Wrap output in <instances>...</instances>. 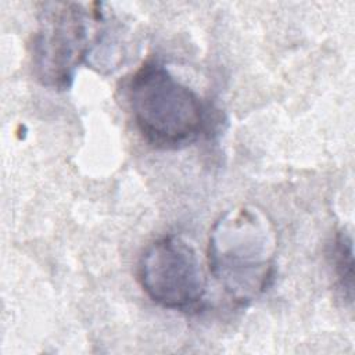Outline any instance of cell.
Segmentation results:
<instances>
[{"label":"cell","mask_w":355,"mask_h":355,"mask_svg":"<svg viewBox=\"0 0 355 355\" xmlns=\"http://www.w3.org/2000/svg\"><path fill=\"white\" fill-rule=\"evenodd\" d=\"M126 100L136 128L157 148L184 147L208 130L205 103L157 61L144 62L129 78Z\"/></svg>","instance_id":"obj_2"},{"label":"cell","mask_w":355,"mask_h":355,"mask_svg":"<svg viewBox=\"0 0 355 355\" xmlns=\"http://www.w3.org/2000/svg\"><path fill=\"white\" fill-rule=\"evenodd\" d=\"M98 10L78 3H46L32 42V65L39 82L55 90L72 86L79 65L89 64L105 28Z\"/></svg>","instance_id":"obj_3"},{"label":"cell","mask_w":355,"mask_h":355,"mask_svg":"<svg viewBox=\"0 0 355 355\" xmlns=\"http://www.w3.org/2000/svg\"><path fill=\"white\" fill-rule=\"evenodd\" d=\"M277 233L257 207L240 205L214 223L208 239V265L215 280L237 304L259 298L276 272Z\"/></svg>","instance_id":"obj_1"},{"label":"cell","mask_w":355,"mask_h":355,"mask_svg":"<svg viewBox=\"0 0 355 355\" xmlns=\"http://www.w3.org/2000/svg\"><path fill=\"white\" fill-rule=\"evenodd\" d=\"M139 282L151 301L166 309H196L205 297L207 280L194 247L166 234L153 241L139 262Z\"/></svg>","instance_id":"obj_4"},{"label":"cell","mask_w":355,"mask_h":355,"mask_svg":"<svg viewBox=\"0 0 355 355\" xmlns=\"http://www.w3.org/2000/svg\"><path fill=\"white\" fill-rule=\"evenodd\" d=\"M329 258L340 291L343 297L351 302L354 293V251L349 233L345 230L336 233L330 245Z\"/></svg>","instance_id":"obj_5"}]
</instances>
